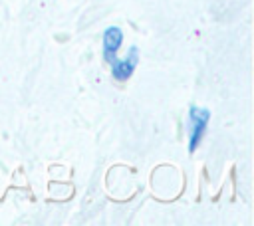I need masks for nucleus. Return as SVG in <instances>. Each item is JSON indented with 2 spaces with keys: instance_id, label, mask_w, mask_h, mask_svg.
Returning <instances> with one entry per match:
<instances>
[{
  "instance_id": "1",
  "label": "nucleus",
  "mask_w": 254,
  "mask_h": 226,
  "mask_svg": "<svg viewBox=\"0 0 254 226\" xmlns=\"http://www.w3.org/2000/svg\"><path fill=\"white\" fill-rule=\"evenodd\" d=\"M210 111L198 105L189 107V153H194L206 133Z\"/></svg>"
},
{
  "instance_id": "2",
  "label": "nucleus",
  "mask_w": 254,
  "mask_h": 226,
  "mask_svg": "<svg viewBox=\"0 0 254 226\" xmlns=\"http://www.w3.org/2000/svg\"><path fill=\"white\" fill-rule=\"evenodd\" d=\"M137 61H139V50H137V46H131L125 59L117 57V59L111 61V75L117 81H127L133 75V71L137 67Z\"/></svg>"
},
{
  "instance_id": "3",
  "label": "nucleus",
  "mask_w": 254,
  "mask_h": 226,
  "mask_svg": "<svg viewBox=\"0 0 254 226\" xmlns=\"http://www.w3.org/2000/svg\"><path fill=\"white\" fill-rule=\"evenodd\" d=\"M101 42H103V57H105L107 63H111L113 59H117V50L123 44V32H121V28H117V26L107 28L103 32V40Z\"/></svg>"
}]
</instances>
